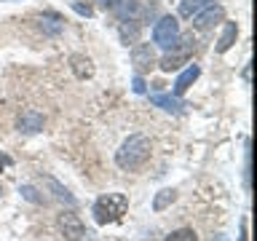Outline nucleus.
Wrapping results in <instances>:
<instances>
[{"mask_svg": "<svg viewBox=\"0 0 257 241\" xmlns=\"http://www.w3.org/2000/svg\"><path fill=\"white\" fill-rule=\"evenodd\" d=\"M150 158V140L145 134H132L126 137L123 145L115 150V164L120 169H126V172H137V169H142L148 164Z\"/></svg>", "mask_w": 257, "mask_h": 241, "instance_id": "nucleus-1", "label": "nucleus"}, {"mask_svg": "<svg viewBox=\"0 0 257 241\" xmlns=\"http://www.w3.org/2000/svg\"><path fill=\"white\" fill-rule=\"evenodd\" d=\"M126 209H128V198L123 196V193H107V196L94 201L91 214L99 225H107V222L120 220V217L126 214Z\"/></svg>", "mask_w": 257, "mask_h": 241, "instance_id": "nucleus-2", "label": "nucleus"}, {"mask_svg": "<svg viewBox=\"0 0 257 241\" xmlns=\"http://www.w3.org/2000/svg\"><path fill=\"white\" fill-rule=\"evenodd\" d=\"M153 40L161 46V48H174L177 40H180V24H177L174 16H164V19L156 22V27H153Z\"/></svg>", "mask_w": 257, "mask_h": 241, "instance_id": "nucleus-3", "label": "nucleus"}, {"mask_svg": "<svg viewBox=\"0 0 257 241\" xmlns=\"http://www.w3.org/2000/svg\"><path fill=\"white\" fill-rule=\"evenodd\" d=\"M59 228L70 241H78V238L86 236V228H83V222H80L78 214H62L59 217Z\"/></svg>", "mask_w": 257, "mask_h": 241, "instance_id": "nucleus-4", "label": "nucleus"}, {"mask_svg": "<svg viewBox=\"0 0 257 241\" xmlns=\"http://www.w3.org/2000/svg\"><path fill=\"white\" fill-rule=\"evenodd\" d=\"M225 16V11L220 6H212V8H206V11H201V14H196L193 16V27L196 30H209L212 24H217Z\"/></svg>", "mask_w": 257, "mask_h": 241, "instance_id": "nucleus-5", "label": "nucleus"}, {"mask_svg": "<svg viewBox=\"0 0 257 241\" xmlns=\"http://www.w3.org/2000/svg\"><path fill=\"white\" fill-rule=\"evenodd\" d=\"M43 124H46V118H43V112H38V110H24L19 115V129H22V132H27V134L40 132Z\"/></svg>", "mask_w": 257, "mask_h": 241, "instance_id": "nucleus-6", "label": "nucleus"}, {"mask_svg": "<svg viewBox=\"0 0 257 241\" xmlns=\"http://www.w3.org/2000/svg\"><path fill=\"white\" fill-rule=\"evenodd\" d=\"M190 46H193V38H188V46L185 48H180V51H174V54H166L164 59H161V70L164 72H172V70H177L180 64L188 59V54H190Z\"/></svg>", "mask_w": 257, "mask_h": 241, "instance_id": "nucleus-7", "label": "nucleus"}, {"mask_svg": "<svg viewBox=\"0 0 257 241\" xmlns=\"http://www.w3.org/2000/svg\"><path fill=\"white\" fill-rule=\"evenodd\" d=\"M198 75H201V67H198V64H190V67L185 70L180 78H177V83H174V94H177V96H182V94L188 91V88L198 80Z\"/></svg>", "mask_w": 257, "mask_h": 241, "instance_id": "nucleus-8", "label": "nucleus"}, {"mask_svg": "<svg viewBox=\"0 0 257 241\" xmlns=\"http://www.w3.org/2000/svg\"><path fill=\"white\" fill-rule=\"evenodd\" d=\"M132 62L137 64V70H150L153 62H156V54H153V48L148 43H142L132 51Z\"/></svg>", "mask_w": 257, "mask_h": 241, "instance_id": "nucleus-9", "label": "nucleus"}, {"mask_svg": "<svg viewBox=\"0 0 257 241\" xmlns=\"http://www.w3.org/2000/svg\"><path fill=\"white\" fill-rule=\"evenodd\" d=\"M236 38H238L236 22H228V24H225V30H222V35H220V40H217V54H225V51H228V48L236 43Z\"/></svg>", "mask_w": 257, "mask_h": 241, "instance_id": "nucleus-10", "label": "nucleus"}, {"mask_svg": "<svg viewBox=\"0 0 257 241\" xmlns=\"http://www.w3.org/2000/svg\"><path fill=\"white\" fill-rule=\"evenodd\" d=\"M70 64H72V72H75L78 78H91V75H94V64H91V59H88V56L75 54V56L70 59Z\"/></svg>", "mask_w": 257, "mask_h": 241, "instance_id": "nucleus-11", "label": "nucleus"}, {"mask_svg": "<svg viewBox=\"0 0 257 241\" xmlns=\"http://www.w3.org/2000/svg\"><path fill=\"white\" fill-rule=\"evenodd\" d=\"M153 104H158V107H164L169 112H180L182 110V104L174 99V96H169V94H153Z\"/></svg>", "mask_w": 257, "mask_h": 241, "instance_id": "nucleus-12", "label": "nucleus"}, {"mask_svg": "<svg viewBox=\"0 0 257 241\" xmlns=\"http://www.w3.org/2000/svg\"><path fill=\"white\" fill-rule=\"evenodd\" d=\"M137 35H140V24H137L134 19H128V22H123V24H120V38H123L126 43H128V40L134 43V40H137Z\"/></svg>", "mask_w": 257, "mask_h": 241, "instance_id": "nucleus-13", "label": "nucleus"}, {"mask_svg": "<svg viewBox=\"0 0 257 241\" xmlns=\"http://www.w3.org/2000/svg\"><path fill=\"white\" fill-rule=\"evenodd\" d=\"M206 3H209V0H182L180 14H182V16H193V14H198Z\"/></svg>", "mask_w": 257, "mask_h": 241, "instance_id": "nucleus-14", "label": "nucleus"}, {"mask_svg": "<svg viewBox=\"0 0 257 241\" xmlns=\"http://www.w3.org/2000/svg\"><path fill=\"white\" fill-rule=\"evenodd\" d=\"M172 201H174V190H161L156 196V201H153V209H156V212H164Z\"/></svg>", "mask_w": 257, "mask_h": 241, "instance_id": "nucleus-15", "label": "nucleus"}, {"mask_svg": "<svg viewBox=\"0 0 257 241\" xmlns=\"http://www.w3.org/2000/svg\"><path fill=\"white\" fill-rule=\"evenodd\" d=\"M164 241H198V236H196V230H190V228H180V230L169 233Z\"/></svg>", "mask_w": 257, "mask_h": 241, "instance_id": "nucleus-16", "label": "nucleus"}, {"mask_svg": "<svg viewBox=\"0 0 257 241\" xmlns=\"http://www.w3.org/2000/svg\"><path fill=\"white\" fill-rule=\"evenodd\" d=\"M72 8H75L80 16H91L94 14V8L88 6V3H80V0H72Z\"/></svg>", "mask_w": 257, "mask_h": 241, "instance_id": "nucleus-17", "label": "nucleus"}, {"mask_svg": "<svg viewBox=\"0 0 257 241\" xmlns=\"http://www.w3.org/2000/svg\"><path fill=\"white\" fill-rule=\"evenodd\" d=\"M22 193H24V198H27V201H32V204H38V201H40V196H38V193L30 188V185H24Z\"/></svg>", "mask_w": 257, "mask_h": 241, "instance_id": "nucleus-18", "label": "nucleus"}, {"mask_svg": "<svg viewBox=\"0 0 257 241\" xmlns=\"http://www.w3.org/2000/svg\"><path fill=\"white\" fill-rule=\"evenodd\" d=\"M134 91L137 94H145V80L142 78H134Z\"/></svg>", "mask_w": 257, "mask_h": 241, "instance_id": "nucleus-19", "label": "nucleus"}, {"mask_svg": "<svg viewBox=\"0 0 257 241\" xmlns=\"http://www.w3.org/2000/svg\"><path fill=\"white\" fill-rule=\"evenodd\" d=\"M96 3H99L102 8H112V6H115V3H118V0H96Z\"/></svg>", "mask_w": 257, "mask_h": 241, "instance_id": "nucleus-20", "label": "nucleus"}, {"mask_svg": "<svg viewBox=\"0 0 257 241\" xmlns=\"http://www.w3.org/2000/svg\"><path fill=\"white\" fill-rule=\"evenodd\" d=\"M8 164H11V158H8V156H3V153H0V172H3V166H8Z\"/></svg>", "mask_w": 257, "mask_h": 241, "instance_id": "nucleus-21", "label": "nucleus"}, {"mask_svg": "<svg viewBox=\"0 0 257 241\" xmlns=\"http://www.w3.org/2000/svg\"><path fill=\"white\" fill-rule=\"evenodd\" d=\"M238 241H246V225H244V230H241V238Z\"/></svg>", "mask_w": 257, "mask_h": 241, "instance_id": "nucleus-22", "label": "nucleus"}]
</instances>
